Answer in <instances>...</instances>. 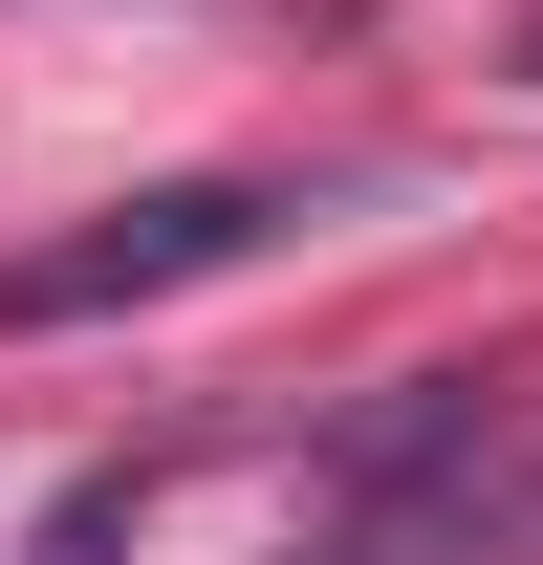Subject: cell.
I'll list each match as a JSON object with an SVG mask.
<instances>
[{"instance_id": "7a4b0ae2", "label": "cell", "mask_w": 543, "mask_h": 565, "mask_svg": "<svg viewBox=\"0 0 543 565\" xmlns=\"http://www.w3.org/2000/svg\"><path fill=\"white\" fill-rule=\"evenodd\" d=\"M305 217V174H152V196L66 217V239H22L0 262V327H109V305H174V282H239Z\"/></svg>"}, {"instance_id": "6da1fadb", "label": "cell", "mask_w": 543, "mask_h": 565, "mask_svg": "<svg viewBox=\"0 0 543 565\" xmlns=\"http://www.w3.org/2000/svg\"><path fill=\"white\" fill-rule=\"evenodd\" d=\"M283 565H543V370H413L305 457Z\"/></svg>"}]
</instances>
